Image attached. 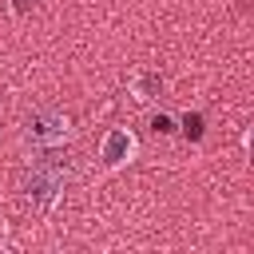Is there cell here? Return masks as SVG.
I'll use <instances>...</instances> for the list:
<instances>
[{"label":"cell","mask_w":254,"mask_h":254,"mask_svg":"<svg viewBox=\"0 0 254 254\" xmlns=\"http://www.w3.org/2000/svg\"><path fill=\"white\" fill-rule=\"evenodd\" d=\"M64 187H67V163L56 159V155L36 159V163L28 167V175H24V198H28L36 210H52L56 198L64 194Z\"/></svg>","instance_id":"cell-1"},{"label":"cell","mask_w":254,"mask_h":254,"mask_svg":"<svg viewBox=\"0 0 254 254\" xmlns=\"http://www.w3.org/2000/svg\"><path fill=\"white\" fill-rule=\"evenodd\" d=\"M135 155V139L123 131V127H111L107 135H103V147H99V159L107 163V167H119L123 159H131Z\"/></svg>","instance_id":"cell-3"},{"label":"cell","mask_w":254,"mask_h":254,"mask_svg":"<svg viewBox=\"0 0 254 254\" xmlns=\"http://www.w3.org/2000/svg\"><path fill=\"white\" fill-rule=\"evenodd\" d=\"M151 127H155V131H171V119H167V115H155Z\"/></svg>","instance_id":"cell-5"},{"label":"cell","mask_w":254,"mask_h":254,"mask_svg":"<svg viewBox=\"0 0 254 254\" xmlns=\"http://www.w3.org/2000/svg\"><path fill=\"white\" fill-rule=\"evenodd\" d=\"M28 139L36 143V147H64L67 139H71V119L64 115V111H56V107H40L32 119H28Z\"/></svg>","instance_id":"cell-2"},{"label":"cell","mask_w":254,"mask_h":254,"mask_svg":"<svg viewBox=\"0 0 254 254\" xmlns=\"http://www.w3.org/2000/svg\"><path fill=\"white\" fill-rule=\"evenodd\" d=\"M250 151H254V131H250Z\"/></svg>","instance_id":"cell-6"},{"label":"cell","mask_w":254,"mask_h":254,"mask_svg":"<svg viewBox=\"0 0 254 254\" xmlns=\"http://www.w3.org/2000/svg\"><path fill=\"white\" fill-rule=\"evenodd\" d=\"M183 131H187L190 139H202V115H198V111L187 115V119H183Z\"/></svg>","instance_id":"cell-4"}]
</instances>
